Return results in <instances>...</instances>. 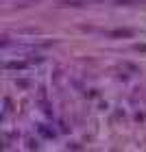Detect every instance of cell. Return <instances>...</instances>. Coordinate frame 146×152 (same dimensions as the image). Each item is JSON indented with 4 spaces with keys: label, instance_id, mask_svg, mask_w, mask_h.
I'll use <instances>...</instances> for the list:
<instances>
[{
    "label": "cell",
    "instance_id": "1",
    "mask_svg": "<svg viewBox=\"0 0 146 152\" xmlns=\"http://www.w3.org/2000/svg\"><path fill=\"white\" fill-rule=\"evenodd\" d=\"M26 65H29V63H24V61H13V63H7L4 67H7V70H24Z\"/></svg>",
    "mask_w": 146,
    "mask_h": 152
},
{
    "label": "cell",
    "instance_id": "2",
    "mask_svg": "<svg viewBox=\"0 0 146 152\" xmlns=\"http://www.w3.org/2000/svg\"><path fill=\"white\" fill-rule=\"evenodd\" d=\"M131 35H133L131 31H114L111 33V37H131Z\"/></svg>",
    "mask_w": 146,
    "mask_h": 152
}]
</instances>
